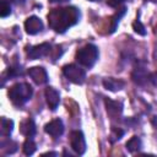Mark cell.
<instances>
[{
    "label": "cell",
    "mask_w": 157,
    "mask_h": 157,
    "mask_svg": "<svg viewBox=\"0 0 157 157\" xmlns=\"http://www.w3.org/2000/svg\"><path fill=\"white\" fill-rule=\"evenodd\" d=\"M7 75L9 77H16L18 75H22V70L20 66H10L7 69Z\"/></svg>",
    "instance_id": "cell-23"
},
{
    "label": "cell",
    "mask_w": 157,
    "mask_h": 157,
    "mask_svg": "<svg viewBox=\"0 0 157 157\" xmlns=\"http://www.w3.org/2000/svg\"><path fill=\"white\" fill-rule=\"evenodd\" d=\"M22 150H23V153L26 156H31V155H33L36 152L37 145H36V142L33 141L32 137H27L26 139V141L23 142V148Z\"/></svg>",
    "instance_id": "cell-17"
},
{
    "label": "cell",
    "mask_w": 157,
    "mask_h": 157,
    "mask_svg": "<svg viewBox=\"0 0 157 157\" xmlns=\"http://www.w3.org/2000/svg\"><path fill=\"white\" fill-rule=\"evenodd\" d=\"M33 94V88L29 83L18 82L10 87L9 90V98L15 105H22L31 99Z\"/></svg>",
    "instance_id": "cell-2"
},
{
    "label": "cell",
    "mask_w": 157,
    "mask_h": 157,
    "mask_svg": "<svg viewBox=\"0 0 157 157\" xmlns=\"http://www.w3.org/2000/svg\"><path fill=\"white\" fill-rule=\"evenodd\" d=\"M58 153L56 152H47V153H43L42 156H56Z\"/></svg>",
    "instance_id": "cell-25"
},
{
    "label": "cell",
    "mask_w": 157,
    "mask_h": 157,
    "mask_svg": "<svg viewBox=\"0 0 157 157\" xmlns=\"http://www.w3.org/2000/svg\"><path fill=\"white\" fill-rule=\"evenodd\" d=\"M124 1H126V0H107V4L109 5V6H112V7H118L120 4H123Z\"/></svg>",
    "instance_id": "cell-24"
},
{
    "label": "cell",
    "mask_w": 157,
    "mask_h": 157,
    "mask_svg": "<svg viewBox=\"0 0 157 157\" xmlns=\"http://www.w3.org/2000/svg\"><path fill=\"white\" fill-rule=\"evenodd\" d=\"M123 135H124V130H121V129H119V128H113V130H112V135H110V137H112L110 141L113 142V141L120 140Z\"/></svg>",
    "instance_id": "cell-22"
},
{
    "label": "cell",
    "mask_w": 157,
    "mask_h": 157,
    "mask_svg": "<svg viewBox=\"0 0 157 157\" xmlns=\"http://www.w3.org/2000/svg\"><path fill=\"white\" fill-rule=\"evenodd\" d=\"M25 29L28 34H37L43 29V22L37 16H31L25 21Z\"/></svg>",
    "instance_id": "cell-10"
},
{
    "label": "cell",
    "mask_w": 157,
    "mask_h": 157,
    "mask_svg": "<svg viewBox=\"0 0 157 157\" xmlns=\"http://www.w3.org/2000/svg\"><path fill=\"white\" fill-rule=\"evenodd\" d=\"M11 13V5L6 0H1L0 2V16L1 17H7Z\"/></svg>",
    "instance_id": "cell-19"
},
{
    "label": "cell",
    "mask_w": 157,
    "mask_h": 157,
    "mask_svg": "<svg viewBox=\"0 0 157 157\" xmlns=\"http://www.w3.org/2000/svg\"><path fill=\"white\" fill-rule=\"evenodd\" d=\"M50 52H52V45L49 43H40V44H37V45L27 48V55L32 60L47 56V55L50 54Z\"/></svg>",
    "instance_id": "cell-6"
},
{
    "label": "cell",
    "mask_w": 157,
    "mask_h": 157,
    "mask_svg": "<svg viewBox=\"0 0 157 157\" xmlns=\"http://www.w3.org/2000/svg\"><path fill=\"white\" fill-rule=\"evenodd\" d=\"M99 53H98V48L94 44H86L85 47L80 48L76 52V60L80 65L85 66V67H92L96 61L98 60Z\"/></svg>",
    "instance_id": "cell-3"
},
{
    "label": "cell",
    "mask_w": 157,
    "mask_h": 157,
    "mask_svg": "<svg viewBox=\"0 0 157 157\" xmlns=\"http://www.w3.org/2000/svg\"><path fill=\"white\" fill-rule=\"evenodd\" d=\"M70 146L77 155H83L86 152V140L80 130H74L70 134Z\"/></svg>",
    "instance_id": "cell-5"
},
{
    "label": "cell",
    "mask_w": 157,
    "mask_h": 157,
    "mask_svg": "<svg viewBox=\"0 0 157 157\" xmlns=\"http://www.w3.org/2000/svg\"><path fill=\"white\" fill-rule=\"evenodd\" d=\"M44 96H45V101H47V104L49 105V108L52 110H55L60 103V94L59 92L53 88V87H47L45 88V92H44Z\"/></svg>",
    "instance_id": "cell-11"
},
{
    "label": "cell",
    "mask_w": 157,
    "mask_h": 157,
    "mask_svg": "<svg viewBox=\"0 0 157 157\" xmlns=\"http://www.w3.org/2000/svg\"><path fill=\"white\" fill-rule=\"evenodd\" d=\"M52 2H64V1H69V0H49Z\"/></svg>",
    "instance_id": "cell-26"
},
{
    "label": "cell",
    "mask_w": 157,
    "mask_h": 157,
    "mask_svg": "<svg viewBox=\"0 0 157 157\" xmlns=\"http://www.w3.org/2000/svg\"><path fill=\"white\" fill-rule=\"evenodd\" d=\"M1 146H2V148L5 150V152L9 155H11V153H13V152H16L17 151V144L16 142H13V141H7L6 142V145H5V142H1Z\"/></svg>",
    "instance_id": "cell-20"
},
{
    "label": "cell",
    "mask_w": 157,
    "mask_h": 157,
    "mask_svg": "<svg viewBox=\"0 0 157 157\" xmlns=\"http://www.w3.org/2000/svg\"><path fill=\"white\" fill-rule=\"evenodd\" d=\"M44 131L54 139L61 136L64 132V124H63L61 119H54V120L49 121L48 124H45Z\"/></svg>",
    "instance_id": "cell-8"
},
{
    "label": "cell",
    "mask_w": 157,
    "mask_h": 157,
    "mask_svg": "<svg viewBox=\"0 0 157 157\" xmlns=\"http://www.w3.org/2000/svg\"><path fill=\"white\" fill-rule=\"evenodd\" d=\"M63 74L64 76L72 83L75 85H82L86 78V72L83 69L75 64H69L63 67Z\"/></svg>",
    "instance_id": "cell-4"
},
{
    "label": "cell",
    "mask_w": 157,
    "mask_h": 157,
    "mask_svg": "<svg viewBox=\"0 0 157 157\" xmlns=\"http://www.w3.org/2000/svg\"><path fill=\"white\" fill-rule=\"evenodd\" d=\"M80 20V11L74 6L53 9L48 13V23L56 33H64Z\"/></svg>",
    "instance_id": "cell-1"
},
{
    "label": "cell",
    "mask_w": 157,
    "mask_h": 157,
    "mask_svg": "<svg viewBox=\"0 0 157 157\" xmlns=\"http://www.w3.org/2000/svg\"><path fill=\"white\" fill-rule=\"evenodd\" d=\"M103 86L108 91L117 92V91H120L121 88H124L125 82L123 80H117V78H113V77H107V78L103 80Z\"/></svg>",
    "instance_id": "cell-12"
},
{
    "label": "cell",
    "mask_w": 157,
    "mask_h": 157,
    "mask_svg": "<svg viewBox=\"0 0 157 157\" xmlns=\"http://www.w3.org/2000/svg\"><path fill=\"white\" fill-rule=\"evenodd\" d=\"M12 130H13V121L11 119H7V118L2 117L1 118V128H0L1 135L5 136V137H7V136L11 135Z\"/></svg>",
    "instance_id": "cell-15"
},
{
    "label": "cell",
    "mask_w": 157,
    "mask_h": 157,
    "mask_svg": "<svg viewBox=\"0 0 157 157\" xmlns=\"http://www.w3.org/2000/svg\"><path fill=\"white\" fill-rule=\"evenodd\" d=\"M126 150L129 151V152H131V153H134V152H137L141 147H142V141H141V139L139 137V136H132L128 142H126Z\"/></svg>",
    "instance_id": "cell-16"
},
{
    "label": "cell",
    "mask_w": 157,
    "mask_h": 157,
    "mask_svg": "<svg viewBox=\"0 0 157 157\" xmlns=\"http://www.w3.org/2000/svg\"><path fill=\"white\" fill-rule=\"evenodd\" d=\"M125 11H126V9H125V7H121V9H120V10H118V12L113 16V18H112V27H110V33H113V32L117 29V27H118V25H119L120 18L125 15Z\"/></svg>",
    "instance_id": "cell-18"
},
{
    "label": "cell",
    "mask_w": 157,
    "mask_h": 157,
    "mask_svg": "<svg viewBox=\"0 0 157 157\" xmlns=\"http://www.w3.org/2000/svg\"><path fill=\"white\" fill-rule=\"evenodd\" d=\"M104 103H105L107 113H108V115H109L112 119H118V118H120V115H121V113H123V104H121V102L112 101V99H109V98H105V99H104Z\"/></svg>",
    "instance_id": "cell-9"
},
{
    "label": "cell",
    "mask_w": 157,
    "mask_h": 157,
    "mask_svg": "<svg viewBox=\"0 0 157 157\" xmlns=\"http://www.w3.org/2000/svg\"><path fill=\"white\" fill-rule=\"evenodd\" d=\"M28 76L32 78V81L37 85H44L48 82V74L44 67L42 66H33L29 67L27 71Z\"/></svg>",
    "instance_id": "cell-7"
},
{
    "label": "cell",
    "mask_w": 157,
    "mask_h": 157,
    "mask_svg": "<svg viewBox=\"0 0 157 157\" xmlns=\"http://www.w3.org/2000/svg\"><path fill=\"white\" fill-rule=\"evenodd\" d=\"M132 28H134V31H135L137 34H140V36H145V34H146L145 26H144L139 20H136V21L132 23Z\"/></svg>",
    "instance_id": "cell-21"
},
{
    "label": "cell",
    "mask_w": 157,
    "mask_h": 157,
    "mask_svg": "<svg viewBox=\"0 0 157 157\" xmlns=\"http://www.w3.org/2000/svg\"><path fill=\"white\" fill-rule=\"evenodd\" d=\"M88 1H98V0H88Z\"/></svg>",
    "instance_id": "cell-27"
},
{
    "label": "cell",
    "mask_w": 157,
    "mask_h": 157,
    "mask_svg": "<svg viewBox=\"0 0 157 157\" xmlns=\"http://www.w3.org/2000/svg\"><path fill=\"white\" fill-rule=\"evenodd\" d=\"M20 131L22 135H25L26 137H32L36 134V124L32 119H26L21 123L20 125Z\"/></svg>",
    "instance_id": "cell-13"
},
{
    "label": "cell",
    "mask_w": 157,
    "mask_h": 157,
    "mask_svg": "<svg viewBox=\"0 0 157 157\" xmlns=\"http://www.w3.org/2000/svg\"><path fill=\"white\" fill-rule=\"evenodd\" d=\"M147 80H150V78H148V76H147V74H146L145 67L137 65V66L134 69V71H132V81H134L135 83L142 86Z\"/></svg>",
    "instance_id": "cell-14"
}]
</instances>
